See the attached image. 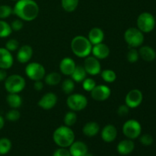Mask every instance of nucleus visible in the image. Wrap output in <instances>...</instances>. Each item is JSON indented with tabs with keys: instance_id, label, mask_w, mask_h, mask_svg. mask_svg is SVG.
<instances>
[{
	"instance_id": "1",
	"label": "nucleus",
	"mask_w": 156,
	"mask_h": 156,
	"mask_svg": "<svg viewBox=\"0 0 156 156\" xmlns=\"http://www.w3.org/2000/svg\"><path fill=\"white\" fill-rule=\"evenodd\" d=\"M39 6L34 0H18L13 7V14L23 21H32L39 15Z\"/></svg>"
},
{
	"instance_id": "2",
	"label": "nucleus",
	"mask_w": 156,
	"mask_h": 156,
	"mask_svg": "<svg viewBox=\"0 0 156 156\" xmlns=\"http://www.w3.org/2000/svg\"><path fill=\"white\" fill-rule=\"evenodd\" d=\"M53 140L59 147L68 148L75 141V133L69 126H60L53 132Z\"/></svg>"
},
{
	"instance_id": "3",
	"label": "nucleus",
	"mask_w": 156,
	"mask_h": 156,
	"mask_svg": "<svg viewBox=\"0 0 156 156\" xmlns=\"http://www.w3.org/2000/svg\"><path fill=\"white\" fill-rule=\"evenodd\" d=\"M92 44L88 37L78 35L71 41V50L74 55L79 58H85L90 56L92 50Z\"/></svg>"
},
{
	"instance_id": "4",
	"label": "nucleus",
	"mask_w": 156,
	"mask_h": 156,
	"mask_svg": "<svg viewBox=\"0 0 156 156\" xmlns=\"http://www.w3.org/2000/svg\"><path fill=\"white\" fill-rule=\"evenodd\" d=\"M4 85L7 92L19 94L25 88L26 82L24 78L20 75L13 74L6 78Z\"/></svg>"
},
{
	"instance_id": "5",
	"label": "nucleus",
	"mask_w": 156,
	"mask_h": 156,
	"mask_svg": "<svg viewBox=\"0 0 156 156\" xmlns=\"http://www.w3.org/2000/svg\"><path fill=\"white\" fill-rule=\"evenodd\" d=\"M123 38L129 47L136 48L143 45L144 42V34L137 27H129L123 34Z\"/></svg>"
},
{
	"instance_id": "6",
	"label": "nucleus",
	"mask_w": 156,
	"mask_h": 156,
	"mask_svg": "<svg viewBox=\"0 0 156 156\" xmlns=\"http://www.w3.org/2000/svg\"><path fill=\"white\" fill-rule=\"evenodd\" d=\"M137 28L143 34L150 33L156 26L155 18L149 12H143L138 16L136 20Z\"/></svg>"
},
{
	"instance_id": "7",
	"label": "nucleus",
	"mask_w": 156,
	"mask_h": 156,
	"mask_svg": "<svg viewBox=\"0 0 156 156\" xmlns=\"http://www.w3.org/2000/svg\"><path fill=\"white\" fill-rule=\"evenodd\" d=\"M122 131L125 136L129 140H136L139 138L142 133V126L139 121L130 119L125 122L123 125Z\"/></svg>"
},
{
	"instance_id": "8",
	"label": "nucleus",
	"mask_w": 156,
	"mask_h": 156,
	"mask_svg": "<svg viewBox=\"0 0 156 156\" xmlns=\"http://www.w3.org/2000/svg\"><path fill=\"white\" fill-rule=\"evenodd\" d=\"M66 105L71 111L75 112L81 111L86 108L88 99L82 94H70L66 99Z\"/></svg>"
},
{
	"instance_id": "9",
	"label": "nucleus",
	"mask_w": 156,
	"mask_h": 156,
	"mask_svg": "<svg viewBox=\"0 0 156 156\" xmlns=\"http://www.w3.org/2000/svg\"><path fill=\"white\" fill-rule=\"evenodd\" d=\"M25 74L30 80H42L46 76V69L40 62H32L27 64L25 67Z\"/></svg>"
},
{
	"instance_id": "10",
	"label": "nucleus",
	"mask_w": 156,
	"mask_h": 156,
	"mask_svg": "<svg viewBox=\"0 0 156 156\" xmlns=\"http://www.w3.org/2000/svg\"><path fill=\"white\" fill-rule=\"evenodd\" d=\"M84 69L87 74L90 76H97L101 72V66L98 59L93 56H88L85 57L84 61Z\"/></svg>"
},
{
	"instance_id": "11",
	"label": "nucleus",
	"mask_w": 156,
	"mask_h": 156,
	"mask_svg": "<svg viewBox=\"0 0 156 156\" xmlns=\"http://www.w3.org/2000/svg\"><path fill=\"white\" fill-rule=\"evenodd\" d=\"M143 100V94L139 89L130 90L125 97V105L129 108H136L142 104Z\"/></svg>"
},
{
	"instance_id": "12",
	"label": "nucleus",
	"mask_w": 156,
	"mask_h": 156,
	"mask_svg": "<svg viewBox=\"0 0 156 156\" xmlns=\"http://www.w3.org/2000/svg\"><path fill=\"white\" fill-rule=\"evenodd\" d=\"M90 93H91V98L94 101L101 102L109 98L111 94V90L108 85H97Z\"/></svg>"
},
{
	"instance_id": "13",
	"label": "nucleus",
	"mask_w": 156,
	"mask_h": 156,
	"mask_svg": "<svg viewBox=\"0 0 156 156\" xmlns=\"http://www.w3.org/2000/svg\"><path fill=\"white\" fill-rule=\"evenodd\" d=\"M58 101V97L55 93L48 92L41 97V98L38 101V106L43 110L49 111L51 110L56 106Z\"/></svg>"
},
{
	"instance_id": "14",
	"label": "nucleus",
	"mask_w": 156,
	"mask_h": 156,
	"mask_svg": "<svg viewBox=\"0 0 156 156\" xmlns=\"http://www.w3.org/2000/svg\"><path fill=\"white\" fill-rule=\"evenodd\" d=\"M14 63V58L12 53L5 47H0V69H9Z\"/></svg>"
},
{
	"instance_id": "15",
	"label": "nucleus",
	"mask_w": 156,
	"mask_h": 156,
	"mask_svg": "<svg viewBox=\"0 0 156 156\" xmlns=\"http://www.w3.org/2000/svg\"><path fill=\"white\" fill-rule=\"evenodd\" d=\"M33 49L30 45H23L19 47L17 52V60L20 63H27L33 56Z\"/></svg>"
},
{
	"instance_id": "16",
	"label": "nucleus",
	"mask_w": 156,
	"mask_h": 156,
	"mask_svg": "<svg viewBox=\"0 0 156 156\" xmlns=\"http://www.w3.org/2000/svg\"><path fill=\"white\" fill-rule=\"evenodd\" d=\"M101 136L105 143H112L117 136V128L113 124L105 125L101 132Z\"/></svg>"
},
{
	"instance_id": "17",
	"label": "nucleus",
	"mask_w": 156,
	"mask_h": 156,
	"mask_svg": "<svg viewBox=\"0 0 156 156\" xmlns=\"http://www.w3.org/2000/svg\"><path fill=\"white\" fill-rule=\"evenodd\" d=\"M91 53H92L93 56L98 59L99 60L105 59L109 56L110 48L107 44H104V43H100V44L92 46Z\"/></svg>"
},
{
	"instance_id": "18",
	"label": "nucleus",
	"mask_w": 156,
	"mask_h": 156,
	"mask_svg": "<svg viewBox=\"0 0 156 156\" xmlns=\"http://www.w3.org/2000/svg\"><path fill=\"white\" fill-rule=\"evenodd\" d=\"M76 66V62L70 57H64L59 62V68L61 73L70 76Z\"/></svg>"
},
{
	"instance_id": "19",
	"label": "nucleus",
	"mask_w": 156,
	"mask_h": 156,
	"mask_svg": "<svg viewBox=\"0 0 156 156\" xmlns=\"http://www.w3.org/2000/svg\"><path fill=\"white\" fill-rule=\"evenodd\" d=\"M135 149V143L132 140L126 139L120 141L117 144V151L120 155H128L132 153Z\"/></svg>"
},
{
	"instance_id": "20",
	"label": "nucleus",
	"mask_w": 156,
	"mask_h": 156,
	"mask_svg": "<svg viewBox=\"0 0 156 156\" xmlns=\"http://www.w3.org/2000/svg\"><path fill=\"white\" fill-rule=\"evenodd\" d=\"M69 148L71 156H84L88 152L87 145L82 141H74Z\"/></svg>"
},
{
	"instance_id": "21",
	"label": "nucleus",
	"mask_w": 156,
	"mask_h": 156,
	"mask_svg": "<svg viewBox=\"0 0 156 156\" xmlns=\"http://www.w3.org/2000/svg\"><path fill=\"white\" fill-rule=\"evenodd\" d=\"M88 39L89 40L92 45L103 43L104 39H105V33L100 27H93L88 32Z\"/></svg>"
},
{
	"instance_id": "22",
	"label": "nucleus",
	"mask_w": 156,
	"mask_h": 156,
	"mask_svg": "<svg viewBox=\"0 0 156 156\" xmlns=\"http://www.w3.org/2000/svg\"><path fill=\"white\" fill-rule=\"evenodd\" d=\"M139 55L146 62H152L156 58V52L150 46H141L139 50Z\"/></svg>"
},
{
	"instance_id": "23",
	"label": "nucleus",
	"mask_w": 156,
	"mask_h": 156,
	"mask_svg": "<svg viewBox=\"0 0 156 156\" xmlns=\"http://www.w3.org/2000/svg\"><path fill=\"white\" fill-rule=\"evenodd\" d=\"M100 132V126L98 123L90 121L85 123L82 127V133L88 137H94Z\"/></svg>"
},
{
	"instance_id": "24",
	"label": "nucleus",
	"mask_w": 156,
	"mask_h": 156,
	"mask_svg": "<svg viewBox=\"0 0 156 156\" xmlns=\"http://www.w3.org/2000/svg\"><path fill=\"white\" fill-rule=\"evenodd\" d=\"M6 102L11 108L18 109L22 105L23 101L19 94L9 93V94L6 97Z\"/></svg>"
},
{
	"instance_id": "25",
	"label": "nucleus",
	"mask_w": 156,
	"mask_h": 156,
	"mask_svg": "<svg viewBox=\"0 0 156 156\" xmlns=\"http://www.w3.org/2000/svg\"><path fill=\"white\" fill-rule=\"evenodd\" d=\"M87 73L85 69H84L83 66H77L76 65L74 71L72 73L71 79L74 81L75 82L78 83H82L84 80L87 78Z\"/></svg>"
},
{
	"instance_id": "26",
	"label": "nucleus",
	"mask_w": 156,
	"mask_h": 156,
	"mask_svg": "<svg viewBox=\"0 0 156 156\" xmlns=\"http://www.w3.org/2000/svg\"><path fill=\"white\" fill-rule=\"evenodd\" d=\"M44 82L47 84V85L50 86H56V85H59L61 82V75L59 73L56 72H52V73L46 74L45 77H44Z\"/></svg>"
},
{
	"instance_id": "27",
	"label": "nucleus",
	"mask_w": 156,
	"mask_h": 156,
	"mask_svg": "<svg viewBox=\"0 0 156 156\" xmlns=\"http://www.w3.org/2000/svg\"><path fill=\"white\" fill-rule=\"evenodd\" d=\"M102 79L107 83H112L117 79V74L112 69H104L101 72Z\"/></svg>"
},
{
	"instance_id": "28",
	"label": "nucleus",
	"mask_w": 156,
	"mask_h": 156,
	"mask_svg": "<svg viewBox=\"0 0 156 156\" xmlns=\"http://www.w3.org/2000/svg\"><path fill=\"white\" fill-rule=\"evenodd\" d=\"M12 147V143L9 139L6 137L0 139V155H4L9 153Z\"/></svg>"
},
{
	"instance_id": "29",
	"label": "nucleus",
	"mask_w": 156,
	"mask_h": 156,
	"mask_svg": "<svg viewBox=\"0 0 156 156\" xmlns=\"http://www.w3.org/2000/svg\"><path fill=\"white\" fill-rule=\"evenodd\" d=\"M79 0H61L62 7L66 12H73L77 9Z\"/></svg>"
},
{
	"instance_id": "30",
	"label": "nucleus",
	"mask_w": 156,
	"mask_h": 156,
	"mask_svg": "<svg viewBox=\"0 0 156 156\" xmlns=\"http://www.w3.org/2000/svg\"><path fill=\"white\" fill-rule=\"evenodd\" d=\"M12 33L10 24L5 20H0V38H6Z\"/></svg>"
},
{
	"instance_id": "31",
	"label": "nucleus",
	"mask_w": 156,
	"mask_h": 156,
	"mask_svg": "<svg viewBox=\"0 0 156 156\" xmlns=\"http://www.w3.org/2000/svg\"><path fill=\"white\" fill-rule=\"evenodd\" d=\"M77 114H76V113L75 112V111H69V112H67L66 114H65V116H64V124H65V126L71 127L73 125L76 124V123L77 122Z\"/></svg>"
},
{
	"instance_id": "32",
	"label": "nucleus",
	"mask_w": 156,
	"mask_h": 156,
	"mask_svg": "<svg viewBox=\"0 0 156 156\" xmlns=\"http://www.w3.org/2000/svg\"><path fill=\"white\" fill-rule=\"evenodd\" d=\"M75 82L72 79H66L62 82V90L65 94H70L75 90Z\"/></svg>"
},
{
	"instance_id": "33",
	"label": "nucleus",
	"mask_w": 156,
	"mask_h": 156,
	"mask_svg": "<svg viewBox=\"0 0 156 156\" xmlns=\"http://www.w3.org/2000/svg\"><path fill=\"white\" fill-rule=\"evenodd\" d=\"M21 117V113L18 109L12 108L5 114V119L9 122H16Z\"/></svg>"
},
{
	"instance_id": "34",
	"label": "nucleus",
	"mask_w": 156,
	"mask_h": 156,
	"mask_svg": "<svg viewBox=\"0 0 156 156\" xmlns=\"http://www.w3.org/2000/svg\"><path fill=\"white\" fill-rule=\"evenodd\" d=\"M13 14V8L8 5H0V20H5Z\"/></svg>"
},
{
	"instance_id": "35",
	"label": "nucleus",
	"mask_w": 156,
	"mask_h": 156,
	"mask_svg": "<svg viewBox=\"0 0 156 156\" xmlns=\"http://www.w3.org/2000/svg\"><path fill=\"white\" fill-rule=\"evenodd\" d=\"M139 58H140V55H139V51L136 50V48L130 47L126 54V59H127L128 62L130 63H134L139 60Z\"/></svg>"
},
{
	"instance_id": "36",
	"label": "nucleus",
	"mask_w": 156,
	"mask_h": 156,
	"mask_svg": "<svg viewBox=\"0 0 156 156\" xmlns=\"http://www.w3.org/2000/svg\"><path fill=\"white\" fill-rule=\"evenodd\" d=\"M82 88L85 91H88V92H91L92 91L93 88L97 85L95 81L91 78H86L83 82H82Z\"/></svg>"
},
{
	"instance_id": "37",
	"label": "nucleus",
	"mask_w": 156,
	"mask_h": 156,
	"mask_svg": "<svg viewBox=\"0 0 156 156\" xmlns=\"http://www.w3.org/2000/svg\"><path fill=\"white\" fill-rule=\"evenodd\" d=\"M5 48L7 49L11 53L12 52H15L16 50H18V48H19V43H18V41L17 40L10 39L5 43Z\"/></svg>"
},
{
	"instance_id": "38",
	"label": "nucleus",
	"mask_w": 156,
	"mask_h": 156,
	"mask_svg": "<svg viewBox=\"0 0 156 156\" xmlns=\"http://www.w3.org/2000/svg\"><path fill=\"white\" fill-rule=\"evenodd\" d=\"M140 142L145 146H149L153 143L154 139L150 134H143L140 137Z\"/></svg>"
},
{
	"instance_id": "39",
	"label": "nucleus",
	"mask_w": 156,
	"mask_h": 156,
	"mask_svg": "<svg viewBox=\"0 0 156 156\" xmlns=\"http://www.w3.org/2000/svg\"><path fill=\"white\" fill-rule=\"evenodd\" d=\"M10 25L12 31H19L24 27V23H23L22 20L18 18V19L13 20Z\"/></svg>"
},
{
	"instance_id": "40",
	"label": "nucleus",
	"mask_w": 156,
	"mask_h": 156,
	"mask_svg": "<svg viewBox=\"0 0 156 156\" xmlns=\"http://www.w3.org/2000/svg\"><path fill=\"white\" fill-rule=\"evenodd\" d=\"M129 109L130 108L127 106L126 105H122L120 106H119V108H117V114L120 117H126L129 112Z\"/></svg>"
},
{
	"instance_id": "41",
	"label": "nucleus",
	"mask_w": 156,
	"mask_h": 156,
	"mask_svg": "<svg viewBox=\"0 0 156 156\" xmlns=\"http://www.w3.org/2000/svg\"><path fill=\"white\" fill-rule=\"evenodd\" d=\"M53 156H71V154H70L69 150L66 148L59 147V149L55 150Z\"/></svg>"
},
{
	"instance_id": "42",
	"label": "nucleus",
	"mask_w": 156,
	"mask_h": 156,
	"mask_svg": "<svg viewBox=\"0 0 156 156\" xmlns=\"http://www.w3.org/2000/svg\"><path fill=\"white\" fill-rule=\"evenodd\" d=\"M44 82H42V80H38V81H35L34 84V88L36 91H40L44 88Z\"/></svg>"
},
{
	"instance_id": "43",
	"label": "nucleus",
	"mask_w": 156,
	"mask_h": 156,
	"mask_svg": "<svg viewBox=\"0 0 156 156\" xmlns=\"http://www.w3.org/2000/svg\"><path fill=\"white\" fill-rule=\"evenodd\" d=\"M7 77L8 74L6 70L0 69V82H5V80Z\"/></svg>"
},
{
	"instance_id": "44",
	"label": "nucleus",
	"mask_w": 156,
	"mask_h": 156,
	"mask_svg": "<svg viewBox=\"0 0 156 156\" xmlns=\"http://www.w3.org/2000/svg\"><path fill=\"white\" fill-rule=\"evenodd\" d=\"M5 126V119L2 116L0 115V130L4 127Z\"/></svg>"
},
{
	"instance_id": "45",
	"label": "nucleus",
	"mask_w": 156,
	"mask_h": 156,
	"mask_svg": "<svg viewBox=\"0 0 156 156\" xmlns=\"http://www.w3.org/2000/svg\"><path fill=\"white\" fill-rule=\"evenodd\" d=\"M84 156H94V155H93L92 154H91V153H89V152H87V153L85 154V155H84Z\"/></svg>"
},
{
	"instance_id": "46",
	"label": "nucleus",
	"mask_w": 156,
	"mask_h": 156,
	"mask_svg": "<svg viewBox=\"0 0 156 156\" xmlns=\"http://www.w3.org/2000/svg\"><path fill=\"white\" fill-rule=\"evenodd\" d=\"M12 1H18V0H12Z\"/></svg>"
}]
</instances>
